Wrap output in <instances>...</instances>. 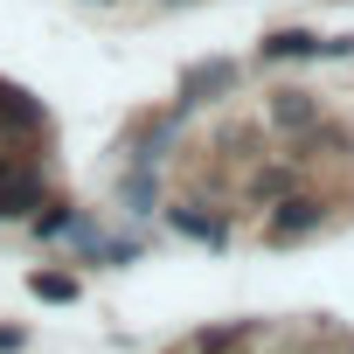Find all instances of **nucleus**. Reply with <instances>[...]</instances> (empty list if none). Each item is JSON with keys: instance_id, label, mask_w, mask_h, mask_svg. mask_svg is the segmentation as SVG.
Listing matches in <instances>:
<instances>
[{"instance_id": "f03ea898", "label": "nucleus", "mask_w": 354, "mask_h": 354, "mask_svg": "<svg viewBox=\"0 0 354 354\" xmlns=\"http://www.w3.org/2000/svg\"><path fill=\"white\" fill-rule=\"evenodd\" d=\"M35 292H42V299H70V292H77V285H70V278H56V271H49V278H42V271H35Z\"/></svg>"}, {"instance_id": "f257e3e1", "label": "nucleus", "mask_w": 354, "mask_h": 354, "mask_svg": "<svg viewBox=\"0 0 354 354\" xmlns=\"http://www.w3.org/2000/svg\"><path fill=\"white\" fill-rule=\"evenodd\" d=\"M306 49H319L313 35H278V42H264V56H306Z\"/></svg>"}]
</instances>
